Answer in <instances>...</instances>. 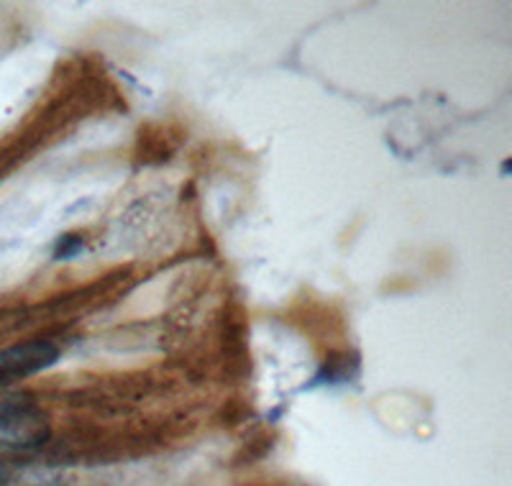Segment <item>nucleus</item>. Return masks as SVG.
I'll list each match as a JSON object with an SVG mask.
<instances>
[{"label":"nucleus","mask_w":512,"mask_h":486,"mask_svg":"<svg viewBox=\"0 0 512 486\" xmlns=\"http://www.w3.org/2000/svg\"><path fill=\"white\" fill-rule=\"evenodd\" d=\"M57 361L59 348L52 341H26L0 348V384L39 374Z\"/></svg>","instance_id":"nucleus-2"},{"label":"nucleus","mask_w":512,"mask_h":486,"mask_svg":"<svg viewBox=\"0 0 512 486\" xmlns=\"http://www.w3.org/2000/svg\"><path fill=\"white\" fill-rule=\"evenodd\" d=\"M82 249H85V241H82L80 236H75V233H70V236H62L57 241V249H54V259L67 261V259H72V256L80 254Z\"/></svg>","instance_id":"nucleus-3"},{"label":"nucleus","mask_w":512,"mask_h":486,"mask_svg":"<svg viewBox=\"0 0 512 486\" xmlns=\"http://www.w3.org/2000/svg\"><path fill=\"white\" fill-rule=\"evenodd\" d=\"M49 440V417L29 400H0V448L36 451Z\"/></svg>","instance_id":"nucleus-1"},{"label":"nucleus","mask_w":512,"mask_h":486,"mask_svg":"<svg viewBox=\"0 0 512 486\" xmlns=\"http://www.w3.org/2000/svg\"><path fill=\"white\" fill-rule=\"evenodd\" d=\"M8 476H11V474H8V469H6V466H3V463H0V484H6Z\"/></svg>","instance_id":"nucleus-4"}]
</instances>
